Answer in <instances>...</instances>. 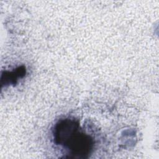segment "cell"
Segmentation results:
<instances>
[{"label": "cell", "mask_w": 159, "mask_h": 159, "mask_svg": "<svg viewBox=\"0 0 159 159\" xmlns=\"http://www.w3.org/2000/svg\"><path fill=\"white\" fill-rule=\"evenodd\" d=\"M53 134L54 142L68 151V157L85 158L93 150V139L80 129L78 121L75 119L60 120L55 124Z\"/></svg>", "instance_id": "1"}, {"label": "cell", "mask_w": 159, "mask_h": 159, "mask_svg": "<svg viewBox=\"0 0 159 159\" xmlns=\"http://www.w3.org/2000/svg\"><path fill=\"white\" fill-rule=\"evenodd\" d=\"M25 70L24 66L18 67L16 70L11 72L5 73V83L15 84L19 78H22L25 75Z\"/></svg>", "instance_id": "2"}]
</instances>
